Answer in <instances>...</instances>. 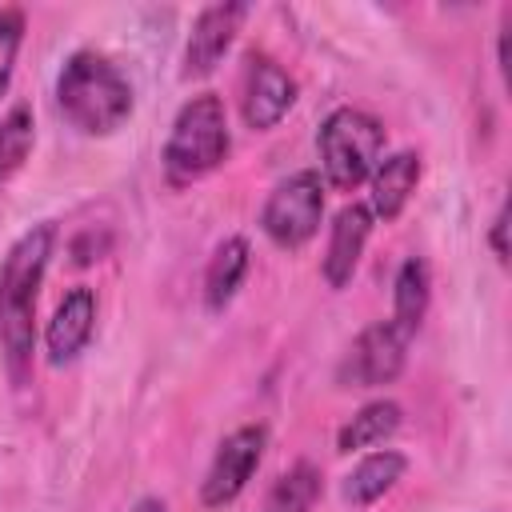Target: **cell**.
I'll list each match as a JSON object with an SVG mask.
<instances>
[{"label": "cell", "mask_w": 512, "mask_h": 512, "mask_svg": "<svg viewBox=\"0 0 512 512\" xmlns=\"http://www.w3.org/2000/svg\"><path fill=\"white\" fill-rule=\"evenodd\" d=\"M296 104V80L264 52H252L244 60V80H240V116L252 132L276 128L288 108Z\"/></svg>", "instance_id": "8"}, {"label": "cell", "mask_w": 512, "mask_h": 512, "mask_svg": "<svg viewBox=\"0 0 512 512\" xmlns=\"http://www.w3.org/2000/svg\"><path fill=\"white\" fill-rule=\"evenodd\" d=\"M92 332H96V296H92V288H72L60 304H56V312H52V320H48V328H44V352H48V364H72L84 348H88V340H92Z\"/></svg>", "instance_id": "10"}, {"label": "cell", "mask_w": 512, "mask_h": 512, "mask_svg": "<svg viewBox=\"0 0 512 512\" xmlns=\"http://www.w3.org/2000/svg\"><path fill=\"white\" fill-rule=\"evenodd\" d=\"M316 152L324 180L340 192L368 184L384 160V124L364 108H332L316 132Z\"/></svg>", "instance_id": "4"}, {"label": "cell", "mask_w": 512, "mask_h": 512, "mask_svg": "<svg viewBox=\"0 0 512 512\" xmlns=\"http://www.w3.org/2000/svg\"><path fill=\"white\" fill-rule=\"evenodd\" d=\"M248 268H252V248H248L244 236H228V240L216 244L212 260L204 268V304H208V312H224L232 304Z\"/></svg>", "instance_id": "14"}, {"label": "cell", "mask_w": 512, "mask_h": 512, "mask_svg": "<svg viewBox=\"0 0 512 512\" xmlns=\"http://www.w3.org/2000/svg\"><path fill=\"white\" fill-rule=\"evenodd\" d=\"M408 472V456L396 452V448H376L368 452L348 476H344V500L352 508H368L376 504L380 496H388Z\"/></svg>", "instance_id": "13"}, {"label": "cell", "mask_w": 512, "mask_h": 512, "mask_svg": "<svg viewBox=\"0 0 512 512\" xmlns=\"http://www.w3.org/2000/svg\"><path fill=\"white\" fill-rule=\"evenodd\" d=\"M228 148H232V132H228L224 100L216 92H196L192 100L180 104L168 128L164 152H160L168 184L184 188V184L204 180L228 160Z\"/></svg>", "instance_id": "3"}, {"label": "cell", "mask_w": 512, "mask_h": 512, "mask_svg": "<svg viewBox=\"0 0 512 512\" xmlns=\"http://www.w3.org/2000/svg\"><path fill=\"white\" fill-rule=\"evenodd\" d=\"M56 104L72 128L84 136H112L132 116V84L128 76L92 48H80L64 60L56 76Z\"/></svg>", "instance_id": "2"}, {"label": "cell", "mask_w": 512, "mask_h": 512, "mask_svg": "<svg viewBox=\"0 0 512 512\" xmlns=\"http://www.w3.org/2000/svg\"><path fill=\"white\" fill-rule=\"evenodd\" d=\"M20 44H24V12L20 8H0V96L12 84Z\"/></svg>", "instance_id": "19"}, {"label": "cell", "mask_w": 512, "mask_h": 512, "mask_svg": "<svg viewBox=\"0 0 512 512\" xmlns=\"http://www.w3.org/2000/svg\"><path fill=\"white\" fill-rule=\"evenodd\" d=\"M372 212L368 204H344L328 228V248H324V280L328 288H344L352 276H356V264L368 248V236H372Z\"/></svg>", "instance_id": "11"}, {"label": "cell", "mask_w": 512, "mask_h": 512, "mask_svg": "<svg viewBox=\"0 0 512 512\" xmlns=\"http://www.w3.org/2000/svg\"><path fill=\"white\" fill-rule=\"evenodd\" d=\"M320 492H324L320 468L312 460H296L288 472L276 476V484L268 488L260 512H312L316 500H320Z\"/></svg>", "instance_id": "17"}, {"label": "cell", "mask_w": 512, "mask_h": 512, "mask_svg": "<svg viewBox=\"0 0 512 512\" xmlns=\"http://www.w3.org/2000/svg\"><path fill=\"white\" fill-rule=\"evenodd\" d=\"M428 304H432V272L420 256H408L392 280V316L388 320L412 340L428 316Z\"/></svg>", "instance_id": "15"}, {"label": "cell", "mask_w": 512, "mask_h": 512, "mask_svg": "<svg viewBox=\"0 0 512 512\" xmlns=\"http://www.w3.org/2000/svg\"><path fill=\"white\" fill-rule=\"evenodd\" d=\"M52 252H56V224H32L12 240V248L0 260V348H4L8 376L16 384L32 368L36 300H40V284Z\"/></svg>", "instance_id": "1"}, {"label": "cell", "mask_w": 512, "mask_h": 512, "mask_svg": "<svg viewBox=\"0 0 512 512\" xmlns=\"http://www.w3.org/2000/svg\"><path fill=\"white\" fill-rule=\"evenodd\" d=\"M264 448H268V428L264 424H240L236 432H228L212 460H208V472L200 480V504L204 508H224L232 504L248 480L256 476L260 460H264Z\"/></svg>", "instance_id": "6"}, {"label": "cell", "mask_w": 512, "mask_h": 512, "mask_svg": "<svg viewBox=\"0 0 512 512\" xmlns=\"http://www.w3.org/2000/svg\"><path fill=\"white\" fill-rule=\"evenodd\" d=\"M320 220H324V180H320V172H312V168L284 176V180L268 192V200H264V208H260V228H264V236H268L276 248H284V252L304 248V244L320 232Z\"/></svg>", "instance_id": "5"}, {"label": "cell", "mask_w": 512, "mask_h": 512, "mask_svg": "<svg viewBox=\"0 0 512 512\" xmlns=\"http://www.w3.org/2000/svg\"><path fill=\"white\" fill-rule=\"evenodd\" d=\"M416 184H420V156L416 152H392V156H384L376 164V172L368 176V188H372L368 212H372V220L392 224L408 208Z\"/></svg>", "instance_id": "12"}, {"label": "cell", "mask_w": 512, "mask_h": 512, "mask_svg": "<svg viewBox=\"0 0 512 512\" xmlns=\"http://www.w3.org/2000/svg\"><path fill=\"white\" fill-rule=\"evenodd\" d=\"M408 336L392 324V320H376L368 324L348 352L336 364V384L340 388H384L400 376L404 356H408Z\"/></svg>", "instance_id": "7"}, {"label": "cell", "mask_w": 512, "mask_h": 512, "mask_svg": "<svg viewBox=\"0 0 512 512\" xmlns=\"http://www.w3.org/2000/svg\"><path fill=\"white\" fill-rule=\"evenodd\" d=\"M248 16V4H208L196 12L188 44H184V80H200L208 72H216V64L228 56L240 24Z\"/></svg>", "instance_id": "9"}, {"label": "cell", "mask_w": 512, "mask_h": 512, "mask_svg": "<svg viewBox=\"0 0 512 512\" xmlns=\"http://www.w3.org/2000/svg\"><path fill=\"white\" fill-rule=\"evenodd\" d=\"M404 420V408L388 396L380 400H368L364 408L352 412V420H344V428L336 432V452H360V448H376L384 444L388 436H396Z\"/></svg>", "instance_id": "16"}, {"label": "cell", "mask_w": 512, "mask_h": 512, "mask_svg": "<svg viewBox=\"0 0 512 512\" xmlns=\"http://www.w3.org/2000/svg\"><path fill=\"white\" fill-rule=\"evenodd\" d=\"M132 512H168V504H164L160 496H144V500L132 504Z\"/></svg>", "instance_id": "21"}, {"label": "cell", "mask_w": 512, "mask_h": 512, "mask_svg": "<svg viewBox=\"0 0 512 512\" xmlns=\"http://www.w3.org/2000/svg\"><path fill=\"white\" fill-rule=\"evenodd\" d=\"M488 244H492V256L508 268V200L496 208L492 216V228H488Z\"/></svg>", "instance_id": "20"}, {"label": "cell", "mask_w": 512, "mask_h": 512, "mask_svg": "<svg viewBox=\"0 0 512 512\" xmlns=\"http://www.w3.org/2000/svg\"><path fill=\"white\" fill-rule=\"evenodd\" d=\"M36 144V120L28 104H16L4 120H0V188L24 168V160L32 156Z\"/></svg>", "instance_id": "18"}]
</instances>
